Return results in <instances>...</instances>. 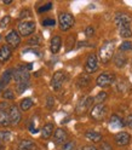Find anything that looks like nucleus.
I'll return each mask as SVG.
<instances>
[{"mask_svg": "<svg viewBox=\"0 0 132 150\" xmlns=\"http://www.w3.org/2000/svg\"><path fill=\"white\" fill-rule=\"evenodd\" d=\"M10 16H5L3 17L1 20H0V29H5V28L9 25V23H10Z\"/></svg>", "mask_w": 132, "mask_h": 150, "instance_id": "34", "label": "nucleus"}, {"mask_svg": "<svg viewBox=\"0 0 132 150\" xmlns=\"http://www.w3.org/2000/svg\"><path fill=\"white\" fill-rule=\"evenodd\" d=\"M120 52H127V51H131L132 50V42L131 41H124V42H121L120 45V47H119Z\"/></svg>", "mask_w": 132, "mask_h": 150, "instance_id": "30", "label": "nucleus"}, {"mask_svg": "<svg viewBox=\"0 0 132 150\" xmlns=\"http://www.w3.org/2000/svg\"><path fill=\"white\" fill-rule=\"evenodd\" d=\"M55 24H56V21L53 20V18H45V20L43 21V25L44 27H49V25L53 27Z\"/></svg>", "mask_w": 132, "mask_h": 150, "instance_id": "38", "label": "nucleus"}, {"mask_svg": "<svg viewBox=\"0 0 132 150\" xmlns=\"http://www.w3.org/2000/svg\"><path fill=\"white\" fill-rule=\"evenodd\" d=\"M64 81H65V74L62 70L56 71L51 79V87L53 88V91H60L63 86Z\"/></svg>", "mask_w": 132, "mask_h": 150, "instance_id": "9", "label": "nucleus"}, {"mask_svg": "<svg viewBox=\"0 0 132 150\" xmlns=\"http://www.w3.org/2000/svg\"><path fill=\"white\" fill-rule=\"evenodd\" d=\"M53 134V125L52 124H46L41 128V138L43 139H49Z\"/></svg>", "mask_w": 132, "mask_h": 150, "instance_id": "21", "label": "nucleus"}, {"mask_svg": "<svg viewBox=\"0 0 132 150\" xmlns=\"http://www.w3.org/2000/svg\"><path fill=\"white\" fill-rule=\"evenodd\" d=\"M98 70V59L95 53H91L87 56L86 63H85V71L87 74H93Z\"/></svg>", "mask_w": 132, "mask_h": 150, "instance_id": "8", "label": "nucleus"}, {"mask_svg": "<svg viewBox=\"0 0 132 150\" xmlns=\"http://www.w3.org/2000/svg\"><path fill=\"white\" fill-rule=\"evenodd\" d=\"M82 150H98L96 146H93V145H86V146H84Z\"/></svg>", "mask_w": 132, "mask_h": 150, "instance_id": "43", "label": "nucleus"}, {"mask_svg": "<svg viewBox=\"0 0 132 150\" xmlns=\"http://www.w3.org/2000/svg\"><path fill=\"white\" fill-rule=\"evenodd\" d=\"M4 4L10 5V4H12V0H4Z\"/></svg>", "mask_w": 132, "mask_h": 150, "instance_id": "44", "label": "nucleus"}, {"mask_svg": "<svg viewBox=\"0 0 132 150\" xmlns=\"http://www.w3.org/2000/svg\"><path fill=\"white\" fill-rule=\"evenodd\" d=\"M106 99H107V93L104 91L97 93V96L93 97V102H96L97 104H102V102H104Z\"/></svg>", "mask_w": 132, "mask_h": 150, "instance_id": "29", "label": "nucleus"}, {"mask_svg": "<svg viewBox=\"0 0 132 150\" xmlns=\"http://www.w3.org/2000/svg\"><path fill=\"white\" fill-rule=\"evenodd\" d=\"M29 78L31 74L28 65H17L15 69H12V80H15L16 83L29 81Z\"/></svg>", "mask_w": 132, "mask_h": 150, "instance_id": "2", "label": "nucleus"}, {"mask_svg": "<svg viewBox=\"0 0 132 150\" xmlns=\"http://www.w3.org/2000/svg\"><path fill=\"white\" fill-rule=\"evenodd\" d=\"M89 82H90V78H89V75H80L78 81H77V86L79 88H82V87H86L89 85Z\"/></svg>", "mask_w": 132, "mask_h": 150, "instance_id": "25", "label": "nucleus"}, {"mask_svg": "<svg viewBox=\"0 0 132 150\" xmlns=\"http://www.w3.org/2000/svg\"><path fill=\"white\" fill-rule=\"evenodd\" d=\"M11 56H12L11 47H9L7 45H3L1 47H0V62L1 63L7 62L9 59L11 58Z\"/></svg>", "mask_w": 132, "mask_h": 150, "instance_id": "17", "label": "nucleus"}, {"mask_svg": "<svg viewBox=\"0 0 132 150\" xmlns=\"http://www.w3.org/2000/svg\"><path fill=\"white\" fill-rule=\"evenodd\" d=\"M5 40L7 42V46L9 47H12V49H16L20 46L21 44V36L20 34H18L16 30H11V32H9L5 36Z\"/></svg>", "mask_w": 132, "mask_h": 150, "instance_id": "10", "label": "nucleus"}, {"mask_svg": "<svg viewBox=\"0 0 132 150\" xmlns=\"http://www.w3.org/2000/svg\"><path fill=\"white\" fill-rule=\"evenodd\" d=\"M33 105H34V103H33L32 98H24V99L21 100L18 108H20V110H22V111H28Z\"/></svg>", "mask_w": 132, "mask_h": 150, "instance_id": "23", "label": "nucleus"}, {"mask_svg": "<svg viewBox=\"0 0 132 150\" xmlns=\"http://www.w3.org/2000/svg\"><path fill=\"white\" fill-rule=\"evenodd\" d=\"M101 150H113V149H111V145L109 143L104 142V143H102V145H101Z\"/></svg>", "mask_w": 132, "mask_h": 150, "instance_id": "42", "label": "nucleus"}, {"mask_svg": "<svg viewBox=\"0 0 132 150\" xmlns=\"http://www.w3.org/2000/svg\"><path fill=\"white\" fill-rule=\"evenodd\" d=\"M0 150H3V149H0Z\"/></svg>", "mask_w": 132, "mask_h": 150, "instance_id": "46", "label": "nucleus"}, {"mask_svg": "<svg viewBox=\"0 0 132 150\" xmlns=\"http://www.w3.org/2000/svg\"><path fill=\"white\" fill-rule=\"evenodd\" d=\"M124 124H125V126H127V127L132 128V114H130V115H128V116L125 119Z\"/></svg>", "mask_w": 132, "mask_h": 150, "instance_id": "40", "label": "nucleus"}, {"mask_svg": "<svg viewBox=\"0 0 132 150\" xmlns=\"http://www.w3.org/2000/svg\"><path fill=\"white\" fill-rule=\"evenodd\" d=\"M67 139H68V133L65 132L63 128H57L53 132V140H55L56 144L62 145L67 142Z\"/></svg>", "mask_w": 132, "mask_h": 150, "instance_id": "14", "label": "nucleus"}, {"mask_svg": "<svg viewBox=\"0 0 132 150\" xmlns=\"http://www.w3.org/2000/svg\"><path fill=\"white\" fill-rule=\"evenodd\" d=\"M36 143L31 139H22L18 143V150H35Z\"/></svg>", "mask_w": 132, "mask_h": 150, "instance_id": "18", "label": "nucleus"}, {"mask_svg": "<svg viewBox=\"0 0 132 150\" xmlns=\"http://www.w3.org/2000/svg\"><path fill=\"white\" fill-rule=\"evenodd\" d=\"M40 36H33V38H31L29 40L27 41V44L28 45H35V46H38V45H40Z\"/></svg>", "mask_w": 132, "mask_h": 150, "instance_id": "37", "label": "nucleus"}, {"mask_svg": "<svg viewBox=\"0 0 132 150\" xmlns=\"http://www.w3.org/2000/svg\"><path fill=\"white\" fill-rule=\"evenodd\" d=\"M9 117H10V125H18L22 120V115H21V110L17 105H10L9 108Z\"/></svg>", "mask_w": 132, "mask_h": 150, "instance_id": "11", "label": "nucleus"}, {"mask_svg": "<svg viewBox=\"0 0 132 150\" xmlns=\"http://www.w3.org/2000/svg\"><path fill=\"white\" fill-rule=\"evenodd\" d=\"M107 112H108L107 107L102 103V104H96L95 107L91 109L90 116H91L92 120H95V121H102L103 119L107 116Z\"/></svg>", "mask_w": 132, "mask_h": 150, "instance_id": "5", "label": "nucleus"}, {"mask_svg": "<svg viewBox=\"0 0 132 150\" xmlns=\"http://www.w3.org/2000/svg\"><path fill=\"white\" fill-rule=\"evenodd\" d=\"M0 149H3V146H1V142H0Z\"/></svg>", "mask_w": 132, "mask_h": 150, "instance_id": "45", "label": "nucleus"}, {"mask_svg": "<svg viewBox=\"0 0 132 150\" xmlns=\"http://www.w3.org/2000/svg\"><path fill=\"white\" fill-rule=\"evenodd\" d=\"M132 22V17L125 12H119L115 15L114 17V23L116 24V27H124V25H130Z\"/></svg>", "mask_w": 132, "mask_h": 150, "instance_id": "12", "label": "nucleus"}, {"mask_svg": "<svg viewBox=\"0 0 132 150\" xmlns=\"http://www.w3.org/2000/svg\"><path fill=\"white\" fill-rule=\"evenodd\" d=\"M0 125L9 126L10 125V117H9V110L0 109Z\"/></svg>", "mask_w": 132, "mask_h": 150, "instance_id": "24", "label": "nucleus"}, {"mask_svg": "<svg viewBox=\"0 0 132 150\" xmlns=\"http://www.w3.org/2000/svg\"><path fill=\"white\" fill-rule=\"evenodd\" d=\"M36 29V24L33 21H22L17 25V33L20 36H29L32 35Z\"/></svg>", "mask_w": 132, "mask_h": 150, "instance_id": "4", "label": "nucleus"}, {"mask_svg": "<svg viewBox=\"0 0 132 150\" xmlns=\"http://www.w3.org/2000/svg\"><path fill=\"white\" fill-rule=\"evenodd\" d=\"M109 125L111 128H122L125 126L124 121H122L118 115H111V117L109 120Z\"/></svg>", "mask_w": 132, "mask_h": 150, "instance_id": "20", "label": "nucleus"}, {"mask_svg": "<svg viewBox=\"0 0 132 150\" xmlns=\"http://www.w3.org/2000/svg\"><path fill=\"white\" fill-rule=\"evenodd\" d=\"M72 42H74V36H69L68 38V41H67V51H70L72 50Z\"/></svg>", "mask_w": 132, "mask_h": 150, "instance_id": "41", "label": "nucleus"}, {"mask_svg": "<svg viewBox=\"0 0 132 150\" xmlns=\"http://www.w3.org/2000/svg\"><path fill=\"white\" fill-rule=\"evenodd\" d=\"M31 17H32V11L29 8H24L20 13V20H26V18H31Z\"/></svg>", "mask_w": 132, "mask_h": 150, "instance_id": "35", "label": "nucleus"}, {"mask_svg": "<svg viewBox=\"0 0 132 150\" xmlns=\"http://www.w3.org/2000/svg\"><path fill=\"white\" fill-rule=\"evenodd\" d=\"M114 63L118 68H121V67H124L125 63H126V57L124 54H122L121 52H119L116 56H115V58H114Z\"/></svg>", "mask_w": 132, "mask_h": 150, "instance_id": "26", "label": "nucleus"}, {"mask_svg": "<svg viewBox=\"0 0 132 150\" xmlns=\"http://www.w3.org/2000/svg\"><path fill=\"white\" fill-rule=\"evenodd\" d=\"M61 46H62V38L60 35H55L52 36L51 42H50V50L53 54L58 53L61 50Z\"/></svg>", "mask_w": 132, "mask_h": 150, "instance_id": "16", "label": "nucleus"}, {"mask_svg": "<svg viewBox=\"0 0 132 150\" xmlns=\"http://www.w3.org/2000/svg\"><path fill=\"white\" fill-rule=\"evenodd\" d=\"M85 34H86V36L87 38H91L93 34H95V28H93V27H87L86 28V29H85Z\"/></svg>", "mask_w": 132, "mask_h": 150, "instance_id": "39", "label": "nucleus"}, {"mask_svg": "<svg viewBox=\"0 0 132 150\" xmlns=\"http://www.w3.org/2000/svg\"><path fill=\"white\" fill-rule=\"evenodd\" d=\"M74 22H75L74 16L69 12H61L58 16V24L62 32H68L74 25Z\"/></svg>", "mask_w": 132, "mask_h": 150, "instance_id": "3", "label": "nucleus"}, {"mask_svg": "<svg viewBox=\"0 0 132 150\" xmlns=\"http://www.w3.org/2000/svg\"><path fill=\"white\" fill-rule=\"evenodd\" d=\"M85 137L89 140H91L92 143H99L102 140V134L99 132H96V131H87L85 133Z\"/></svg>", "mask_w": 132, "mask_h": 150, "instance_id": "19", "label": "nucleus"}, {"mask_svg": "<svg viewBox=\"0 0 132 150\" xmlns=\"http://www.w3.org/2000/svg\"><path fill=\"white\" fill-rule=\"evenodd\" d=\"M115 81V74L113 73H102L98 75V78L96 79V83L98 87H108L111 83H114Z\"/></svg>", "mask_w": 132, "mask_h": 150, "instance_id": "6", "label": "nucleus"}, {"mask_svg": "<svg viewBox=\"0 0 132 150\" xmlns=\"http://www.w3.org/2000/svg\"><path fill=\"white\" fill-rule=\"evenodd\" d=\"M3 98L6 99V100L15 99V93H13V91L10 90V88H6V90L3 92Z\"/></svg>", "mask_w": 132, "mask_h": 150, "instance_id": "31", "label": "nucleus"}, {"mask_svg": "<svg viewBox=\"0 0 132 150\" xmlns=\"http://www.w3.org/2000/svg\"><path fill=\"white\" fill-rule=\"evenodd\" d=\"M114 51H115V42L111 40H107L103 42V45L99 49V59L102 63H108L113 56H114Z\"/></svg>", "mask_w": 132, "mask_h": 150, "instance_id": "1", "label": "nucleus"}, {"mask_svg": "<svg viewBox=\"0 0 132 150\" xmlns=\"http://www.w3.org/2000/svg\"><path fill=\"white\" fill-rule=\"evenodd\" d=\"M119 35L122 38V39H128V38L132 36V29L130 25H124V27H119Z\"/></svg>", "mask_w": 132, "mask_h": 150, "instance_id": "22", "label": "nucleus"}, {"mask_svg": "<svg viewBox=\"0 0 132 150\" xmlns=\"http://www.w3.org/2000/svg\"><path fill=\"white\" fill-rule=\"evenodd\" d=\"M53 107H55V98H53V96L48 95V97H46V108L49 110H52Z\"/></svg>", "mask_w": 132, "mask_h": 150, "instance_id": "33", "label": "nucleus"}, {"mask_svg": "<svg viewBox=\"0 0 132 150\" xmlns=\"http://www.w3.org/2000/svg\"><path fill=\"white\" fill-rule=\"evenodd\" d=\"M75 149V142L74 140H69V142H65L64 144H62L60 150H74Z\"/></svg>", "mask_w": 132, "mask_h": 150, "instance_id": "32", "label": "nucleus"}, {"mask_svg": "<svg viewBox=\"0 0 132 150\" xmlns=\"http://www.w3.org/2000/svg\"><path fill=\"white\" fill-rule=\"evenodd\" d=\"M11 138H12V133L10 131H0V142L7 143L11 140Z\"/></svg>", "mask_w": 132, "mask_h": 150, "instance_id": "28", "label": "nucleus"}, {"mask_svg": "<svg viewBox=\"0 0 132 150\" xmlns=\"http://www.w3.org/2000/svg\"><path fill=\"white\" fill-rule=\"evenodd\" d=\"M52 8V3H48V4H45L43 6H40L39 8H38V12L39 13H43V12H48L49 10H51Z\"/></svg>", "mask_w": 132, "mask_h": 150, "instance_id": "36", "label": "nucleus"}, {"mask_svg": "<svg viewBox=\"0 0 132 150\" xmlns=\"http://www.w3.org/2000/svg\"><path fill=\"white\" fill-rule=\"evenodd\" d=\"M12 80V69H6L0 76V93L4 92Z\"/></svg>", "mask_w": 132, "mask_h": 150, "instance_id": "13", "label": "nucleus"}, {"mask_svg": "<svg viewBox=\"0 0 132 150\" xmlns=\"http://www.w3.org/2000/svg\"><path fill=\"white\" fill-rule=\"evenodd\" d=\"M114 139H115V143L119 145V146H126L128 145L130 143V139H131V136L127 133V132H118L115 136H114Z\"/></svg>", "mask_w": 132, "mask_h": 150, "instance_id": "15", "label": "nucleus"}, {"mask_svg": "<svg viewBox=\"0 0 132 150\" xmlns=\"http://www.w3.org/2000/svg\"><path fill=\"white\" fill-rule=\"evenodd\" d=\"M92 103H93V97H82L79 103L77 104V108H75V112H77L78 115H84V114H86L87 110L90 109V107L92 105Z\"/></svg>", "mask_w": 132, "mask_h": 150, "instance_id": "7", "label": "nucleus"}, {"mask_svg": "<svg viewBox=\"0 0 132 150\" xmlns=\"http://www.w3.org/2000/svg\"><path fill=\"white\" fill-rule=\"evenodd\" d=\"M31 86V82L29 81H26V82H18V83H16V91H17V93L18 95H22V93L24 92V91H27L28 90V87Z\"/></svg>", "mask_w": 132, "mask_h": 150, "instance_id": "27", "label": "nucleus"}]
</instances>
